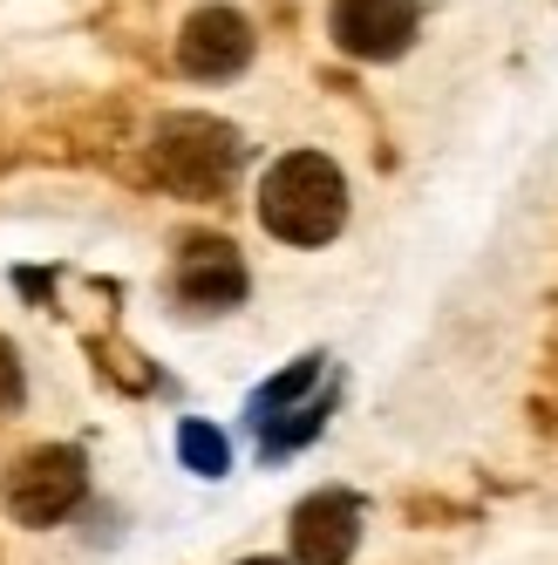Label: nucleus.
Masks as SVG:
<instances>
[{
	"label": "nucleus",
	"instance_id": "obj_8",
	"mask_svg": "<svg viewBox=\"0 0 558 565\" xmlns=\"http://www.w3.org/2000/svg\"><path fill=\"white\" fill-rule=\"evenodd\" d=\"M321 375H328V361H321V354H307V361H293L287 375H272V382L253 395V429H266V423H279V416H293L300 402H313Z\"/></svg>",
	"mask_w": 558,
	"mask_h": 565
},
{
	"label": "nucleus",
	"instance_id": "obj_10",
	"mask_svg": "<svg viewBox=\"0 0 558 565\" xmlns=\"http://www.w3.org/2000/svg\"><path fill=\"white\" fill-rule=\"evenodd\" d=\"M238 565H287V558H238Z\"/></svg>",
	"mask_w": 558,
	"mask_h": 565
},
{
	"label": "nucleus",
	"instance_id": "obj_9",
	"mask_svg": "<svg viewBox=\"0 0 558 565\" xmlns=\"http://www.w3.org/2000/svg\"><path fill=\"white\" fill-rule=\"evenodd\" d=\"M178 457H184L197 477H225V470H232V443H225L212 423H184V429H178Z\"/></svg>",
	"mask_w": 558,
	"mask_h": 565
},
{
	"label": "nucleus",
	"instance_id": "obj_5",
	"mask_svg": "<svg viewBox=\"0 0 558 565\" xmlns=\"http://www.w3.org/2000/svg\"><path fill=\"white\" fill-rule=\"evenodd\" d=\"M178 62L197 83H225V75H238L253 62V21L238 8H197L178 34Z\"/></svg>",
	"mask_w": 558,
	"mask_h": 565
},
{
	"label": "nucleus",
	"instance_id": "obj_6",
	"mask_svg": "<svg viewBox=\"0 0 558 565\" xmlns=\"http://www.w3.org/2000/svg\"><path fill=\"white\" fill-rule=\"evenodd\" d=\"M287 532H293L300 565H347L354 545H362V504L347 491H313V498H300Z\"/></svg>",
	"mask_w": 558,
	"mask_h": 565
},
{
	"label": "nucleus",
	"instance_id": "obj_7",
	"mask_svg": "<svg viewBox=\"0 0 558 565\" xmlns=\"http://www.w3.org/2000/svg\"><path fill=\"white\" fill-rule=\"evenodd\" d=\"M178 300L191 313H225V307L246 300V266H238V253L225 246V238H197V246H184Z\"/></svg>",
	"mask_w": 558,
	"mask_h": 565
},
{
	"label": "nucleus",
	"instance_id": "obj_4",
	"mask_svg": "<svg viewBox=\"0 0 558 565\" xmlns=\"http://www.w3.org/2000/svg\"><path fill=\"white\" fill-rule=\"evenodd\" d=\"M422 28V8L416 0H334L328 8V34L334 49L354 55V62H395Z\"/></svg>",
	"mask_w": 558,
	"mask_h": 565
},
{
	"label": "nucleus",
	"instance_id": "obj_2",
	"mask_svg": "<svg viewBox=\"0 0 558 565\" xmlns=\"http://www.w3.org/2000/svg\"><path fill=\"white\" fill-rule=\"evenodd\" d=\"M157 178L184 198H212L225 191V178L238 171V130L232 124H212V116H164L157 124Z\"/></svg>",
	"mask_w": 558,
	"mask_h": 565
},
{
	"label": "nucleus",
	"instance_id": "obj_3",
	"mask_svg": "<svg viewBox=\"0 0 558 565\" xmlns=\"http://www.w3.org/2000/svg\"><path fill=\"white\" fill-rule=\"evenodd\" d=\"M83 491H89V463H83V450H68V443H42V450H28L8 470V483H0L8 518L28 524V532L62 524L75 504H83Z\"/></svg>",
	"mask_w": 558,
	"mask_h": 565
},
{
	"label": "nucleus",
	"instance_id": "obj_1",
	"mask_svg": "<svg viewBox=\"0 0 558 565\" xmlns=\"http://www.w3.org/2000/svg\"><path fill=\"white\" fill-rule=\"evenodd\" d=\"M259 225L287 246H328V238L347 225V178L334 157L321 150H293L279 157L259 184Z\"/></svg>",
	"mask_w": 558,
	"mask_h": 565
}]
</instances>
